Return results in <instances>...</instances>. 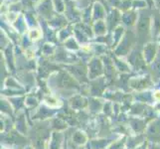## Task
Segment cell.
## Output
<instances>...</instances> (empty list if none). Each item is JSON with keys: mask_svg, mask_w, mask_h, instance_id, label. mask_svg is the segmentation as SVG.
Returning a JSON list of instances; mask_svg holds the SVG:
<instances>
[{"mask_svg": "<svg viewBox=\"0 0 160 149\" xmlns=\"http://www.w3.org/2000/svg\"><path fill=\"white\" fill-rule=\"evenodd\" d=\"M155 2H156V4H157V6L160 8V0H155Z\"/></svg>", "mask_w": 160, "mask_h": 149, "instance_id": "obj_1", "label": "cell"}]
</instances>
